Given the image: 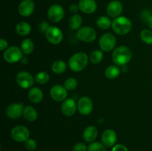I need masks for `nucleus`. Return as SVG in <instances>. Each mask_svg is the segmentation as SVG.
<instances>
[{
  "label": "nucleus",
  "mask_w": 152,
  "mask_h": 151,
  "mask_svg": "<svg viewBox=\"0 0 152 151\" xmlns=\"http://www.w3.org/2000/svg\"><path fill=\"white\" fill-rule=\"evenodd\" d=\"M80 10V7H79L78 4H72L69 6V11L71 12L73 14H76L77 13V12Z\"/></svg>",
  "instance_id": "nucleus-38"
},
{
  "label": "nucleus",
  "mask_w": 152,
  "mask_h": 151,
  "mask_svg": "<svg viewBox=\"0 0 152 151\" xmlns=\"http://www.w3.org/2000/svg\"><path fill=\"white\" fill-rule=\"evenodd\" d=\"M77 109V105L73 99H66L61 105V110L65 116L71 117L75 114Z\"/></svg>",
  "instance_id": "nucleus-17"
},
{
  "label": "nucleus",
  "mask_w": 152,
  "mask_h": 151,
  "mask_svg": "<svg viewBox=\"0 0 152 151\" xmlns=\"http://www.w3.org/2000/svg\"><path fill=\"white\" fill-rule=\"evenodd\" d=\"M89 58L84 52L74 53L68 60V66L74 72H81L87 67Z\"/></svg>",
  "instance_id": "nucleus-2"
},
{
  "label": "nucleus",
  "mask_w": 152,
  "mask_h": 151,
  "mask_svg": "<svg viewBox=\"0 0 152 151\" xmlns=\"http://www.w3.org/2000/svg\"><path fill=\"white\" fill-rule=\"evenodd\" d=\"M78 85V81L76 78L70 77L68 78L64 82V87L67 89V90H74L77 88Z\"/></svg>",
  "instance_id": "nucleus-32"
},
{
  "label": "nucleus",
  "mask_w": 152,
  "mask_h": 151,
  "mask_svg": "<svg viewBox=\"0 0 152 151\" xmlns=\"http://www.w3.org/2000/svg\"><path fill=\"white\" fill-rule=\"evenodd\" d=\"M78 5L80 10L86 14L94 13L97 9V4L95 0H80Z\"/></svg>",
  "instance_id": "nucleus-18"
},
{
  "label": "nucleus",
  "mask_w": 152,
  "mask_h": 151,
  "mask_svg": "<svg viewBox=\"0 0 152 151\" xmlns=\"http://www.w3.org/2000/svg\"><path fill=\"white\" fill-rule=\"evenodd\" d=\"M3 58L7 63L13 64L19 62L23 58V52L22 49L16 46H11L4 50Z\"/></svg>",
  "instance_id": "nucleus-4"
},
{
  "label": "nucleus",
  "mask_w": 152,
  "mask_h": 151,
  "mask_svg": "<svg viewBox=\"0 0 152 151\" xmlns=\"http://www.w3.org/2000/svg\"><path fill=\"white\" fill-rule=\"evenodd\" d=\"M10 136L16 142H25L29 139L30 131L24 125H17L10 131Z\"/></svg>",
  "instance_id": "nucleus-6"
},
{
  "label": "nucleus",
  "mask_w": 152,
  "mask_h": 151,
  "mask_svg": "<svg viewBox=\"0 0 152 151\" xmlns=\"http://www.w3.org/2000/svg\"><path fill=\"white\" fill-rule=\"evenodd\" d=\"M50 80V76L45 71H41L36 76L35 81L39 84H45Z\"/></svg>",
  "instance_id": "nucleus-30"
},
{
  "label": "nucleus",
  "mask_w": 152,
  "mask_h": 151,
  "mask_svg": "<svg viewBox=\"0 0 152 151\" xmlns=\"http://www.w3.org/2000/svg\"><path fill=\"white\" fill-rule=\"evenodd\" d=\"M103 57L104 55L102 50H95L91 53L90 56H89V60L94 65H97L102 62Z\"/></svg>",
  "instance_id": "nucleus-28"
},
{
  "label": "nucleus",
  "mask_w": 152,
  "mask_h": 151,
  "mask_svg": "<svg viewBox=\"0 0 152 151\" xmlns=\"http://www.w3.org/2000/svg\"><path fill=\"white\" fill-rule=\"evenodd\" d=\"M88 151H107L106 147L102 143L94 142L88 147Z\"/></svg>",
  "instance_id": "nucleus-31"
},
{
  "label": "nucleus",
  "mask_w": 152,
  "mask_h": 151,
  "mask_svg": "<svg viewBox=\"0 0 152 151\" xmlns=\"http://www.w3.org/2000/svg\"><path fill=\"white\" fill-rule=\"evenodd\" d=\"M45 38L48 41L53 44H58L63 39V33L59 28L56 26H50L46 31Z\"/></svg>",
  "instance_id": "nucleus-10"
},
{
  "label": "nucleus",
  "mask_w": 152,
  "mask_h": 151,
  "mask_svg": "<svg viewBox=\"0 0 152 151\" xmlns=\"http://www.w3.org/2000/svg\"><path fill=\"white\" fill-rule=\"evenodd\" d=\"M21 49L24 54L29 55L34 51V43L31 38H25L21 43Z\"/></svg>",
  "instance_id": "nucleus-27"
},
{
  "label": "nucleus",
  "mask_w": 152,
  "mask_h": 151,
  "mask_svg": "<svg viewBox=\"0 0 152 151\" xmlns=\"http://www.w3.org/2000/svg\"><path fill=\"white\" fill-rule=\"evenodd\" d=\"M23 116L25 118V120L30 122L35 121L38 118V113L37 111L34 107L27 105L25 106L23 110Z\"/></svg>",
  "instance_id": "nucleus-21"
},
{
  "label": "nucleus",
  "mask_w": 152,
  "mask_h": 151,
  "mask_svg": "<svg viewBox=\"0 0 152 151\" xmlns=\"http://www.w3.org/2000/svg\"><path fill=\"white\" fill-rule=\"evenodd\" d=\"M34 80V76L27 71H20L16 76V83L22 89H28L32 87Z\"/></svg>",
  "instance_id": "nucleus-8"
},
{
  "label": "nucleus",
  "mask_w": 152,
  "mask_h": 151,
  "mask_svg": "<svg viewBox=\"0 0 152 151\" xmlns=\"http://www.w3.org/2000/svg\"><path fill=\"white\" fill-rule=\"evenodd\" d=\"M25 147L27 150H34L37 147V142H36L34 139H30L29 138L28 140L25 142Z\"/></svg>",
  "instance_id": "nucleus-33"
},
{
  "label": "nucleus",
  "mask_w": 152,
  "mask_h": 151,
  "mask_svg": "<svg viewBox=\"0 0 152 151\" xmlns=\"http://www.w3.org/2000/svg\"><path fill=\"white\" fill-rule=\"evenodd\" d=\"M50 96L55 102H64L68 96V90L64 86L56 84L50 88Z\"/></svg>",
  "instance_id": "nucleus-12"
},
{
  "label": "nucleus",
  "mask_w": 152,
  "mask_h": 151,
  "mask_svg": "<svg viewBox=\"0 0 152 151\" xmlns=\"http://www.w3.org/2000/svg\"><path fill=\"white\" fill-rule=\"evenodd\" d=\"M120 74V69L117 65H110L105 69V76L108 79H114Z\"/></svg>",
  "instance_id": "nucleus-25"
},
{
  "label": "nucleus",
  "mask_w": 152,
  "mask_h": 151,
  "mask_svg": "<svg viewBox=\"0 0 152 151\" xmlns=\"http://www.w3.org/2000/svg\"><path fill=\"white\" fill-rule=\"evenodd\" d=\"M111 151H129L128 148L122 144H117L113 147Z\"/></svg>",
  "instance_id": "nucleus-36"
},
{
  "label": "nucleus",
  "mask_w": 152,
  "mask_h": 151,
  "mask_svg": "<svg viewBox=\"0 0 152 151\" xmlns=\"http://www.w3.org/2000/svg\"><path fill=\"white\" fill-rule=\"evenodd\" d=\"M24 107V105L20 102L10 104L5 110L6 115L10 119H18L23 115Z\"/></svg>",
  "instance_id": "nucleus-11"
},
{
  "label": "nucleus",
  "mask_w": 152,
  "mask_h": 151,
  "mask_svg": "<svg viewBox=\"0 0 152 151\" xmlns=\"http://www.w3.org/2000/svg\"><path fill=\"white\" fill-rule=\"evenodd\" d=\"M102 143L106 147H111L116 144L117 141V136L115 131L111 129H107L102 133L101 136Z\"/></svg>",
  "instance_id": "nucleus-16"
},
{
  "label": "nucleus",
  "mask_w": 152,
  "mask_h": 151,
  "mask_svg": "<svg viewBox=\"0 0 152 151\" xmlns=\"http://www.w3.org/2000/svg\"><path fill=\"white\" fill-rule=\"evenodd\" d=\"M93 102L88 96L80 98L77 103V109L81 115H88L91 113L93 110Z\"/></svg>",
  "instance_id": "nucleus-13"
},
{
  "label": "nucleus",
  "mask_w": 152,
  "mask_h": 151,
  "mask_svg": "<svg viewBox=\"0 0 152 151\" xmlns=\"http://www.w3.org/2000/svg\"><path fill=\"white\" fill-rule=\"evenodd\" d=\"M123 10V5L118 0H113L108 3L106 8L107 14L109 17L115 18L120 16Z\"/></svg>",
  "instance_id": "nucleus-15"
},
{
  "label": "nucleus",
  "mask_w": 152,
  "mask_h": 151,
  "mask_svg": "<svg viewBox=\"0 0 152 151\" xmlns=\"http://www.w3.org/2000/svg\"><path fill=\"white\" fill-rule=\"evenodd\" d=\"M74 151H88V147L83 142H78L74 146Z\"/></svg>",
  "instance_id": "nucleus-34"
},
{
  "label": "nucleus",
  "mask_w": 152,
  "mask_h": 151,
  "mask_svg": "<svg viewBox=\"0 0 152 151\" xmlns=\"http://www.w3.org/2000/svg\"><path fill=\"white\" fill-rule=\"evenodd\" d=\"M145 22H146V24H147V25L148 26V28H149L151 30H152V15H151V16H150L149 17L146 19Z\"/></svg>",
  "instance_id": "nucleus-40"
},
{
  "label": "nucleus",
  "mask_w": 152,
  "mask_h": 151,
  "mask_svg": "<svg viewBox=\"0 0 152 151\" xmlns=\"http://www.w3.org/2000/svg\"><path fill=\"white\" fill-rule=\"evenodd\" d=\"M82 24H83V18L78 13L73 14L68 20L70 28L73 30H78L82 27Z\"/></svg>",
  "instance_id": "nucleus-22"
},
{
  "label": "nucleus",
  "mask_w": 152,
  "mask_h": 151,
  "mask_svg": "<svg viewBox=\"0 0 152 151\" xmlns=\"http://www.w3.org/2000/svg\"><path fill=\"white\" fill-rule=\"evenodd\" d=\"M49 27H50L49 24L47 22H45V21H43V22H40V24L39 25V30L40 32L45 33L46 31L49 28Z\"/></svg>",
  "instance_id": "nucleus-35"
},
{
  "label": "nucleus",
  "mask_w": 152,
  "mask_h": 151,
  "mask_svg": "<svg viewBox=\"0 0 152 151\" xmlns=\"http://www.w3.org/2000/svg\"><path fill=\"white\" fill-rule=\"evenodd\" d=\"M35 9V4L33 0H22L18 7L19 15L23 17H28L33 14Z\"/></svg>",
  "instance_id": "nucleus-14"
},
{
  "label": "nucleus",
  "mask_w": 152,
  "mask_h": 151,
  "mask_svg": "<svg viewBox=\"0 0 152 151\" xmlns=\"http://www.w3.org/2000/svg\"><path fill=\"white\" fill-rule=\"evenodd\" d=\"M8 48V42L4 38H1L0 39V50L4 51L6 49Z\"/></svg>",
  "instance_id": "nucleus-37"
},
{
  "label": "nucleus",
  "mask_w": 152,
  "mask_h": 151,
  "mask_svg": "<svg viewBox=\"0 0 152 151\" xmlns=\"http://www.w3.org/2000/svg\"><path fill=\"white\" fill-rule=\"evenodd\" d=\"M117 40L115 36L110 33L103 34L99 40V45L101 50L104 52H110L115 47Z\"/></svg>",
  "instance_id": "nucleus-7"
},
{
  "label": "nucleus",
  "mask_w": 152,
  "mask_h": 151,
  "mask_svg": "<svg viewBox=\"0 0 152 151\" xmlns=\"http://www.w3.org/2000/svg\"><path fill=\"white\" fill-rule=\"evenodd\" d=\"M65 16V10L62 6L58 4H52L48 10V17L49 20L54 23L62 21Z\"/></svg>",
  "instance_id": "nucleus-9"
},
{
  "label": "nucleus",
  "mask_w": 152,
  "mask_h": 151,
  "mask_svg": "<svg viewBox=\"0 0 152 151\" xmlns=\"http://www.w3.org/2000/svg\"><path fill=\"white\" fill-rule=\"evenodd\" d=\"M77 38L83 42L90 43L94 41L96 38V32L92 27H81L77 30Z\"/></svg>",
  "instance_id": "nucleus-5"
},
{
  "label": "nucleus",
  "mask_w": 152,
  "mask_h": 151,
  "mask_svg": "<svg viewBox=\"0 0 152 151\" xmlns=\"http://www.w3.org/2000/svg\"><path fill=\"white\" fill-rule=\"evenodd\" d=\"M67 69V65L64 61L56 60L53 62L51 65V70L56 74H62L65 72Z\"/></svg>",
  "instance_id": "nucleus-26"
},
{
  "label": "nucleus",
  "mask_w": 152,
  "mask_h": 151,
  "mask_svg": "<svg viewBox=\"0 0 152 151\" xmlns=\"http://www.w3.org/2000/svg\"><path fill=\"white\" fill-rule=\"evenodd\" d=\"M98 135V130L94 126H88L84 130L83 133V138L86 142L92 143L96 139Z\"/></svg>",
  "instance_id": "nucleus-19"
},
{
  "label": "nucleus",
  "mask_w": 152,
  "mask_h": 151,
  "mask_svg": "<svg viewBox=\"0 0 152 151\" xmlns=\"http://www.w3.org/2000/svg\"><path fill=\"white\" fill-rule=\"evenodd\" d=\"M132 57V50L126 46H120L112 53V61L117 66H125L131 61Z\"/></svg>",
  "instance_id": "nucleus-1"
},
{
  "label": "nucleus",
  "mask_w": 152,
  "mask_h": 151,
  "mask_svg": "<svg viewBox=\"0 0 152 151\" xmlns=\"http://www.w3.org/2000/svg\"><path fill=\"white\" fill-rule=\"evenodd\" d=\"M140 38L144 43L152 44V30L151 29H144L140 32Z\"/></svg>",
  "instance_id": "nucleus-29"
},
{
  "label": "nucleus",
  "mask_w": 152,
  "mask_h": 151,
  "mask_svg": "<svg viewBox=\"0 0 152 151\" xmlns=\"http://www.w3.org/2000/svg\"><path fill=\"white\" fill-rule=\"evenodd\" d=\"M28 99L32 103L38 104L41 102L43 99V92L39 87H31L28 91Z\"/></svg>",
  "instance_id": "nucleus-20"
},
{
  "label": "nucleus",
  "mask_w": 152,
  "mask_h": 151,
  "mask_svg": "<svg viewBox=\"0 0 152 151\" xmlns=\"http://www.w3.org/2000/svg\"><path fill=\"white\" fill-rule=\"evenodd\" d=\"M96 26L101 30H108L112 26V21L108 16H101L96 19Z\"/></svg>",
  "instance_id": "nucleus-24"
},
{
  "label": "nucleus",
  "mask_w": 152,
  "mask_h": 151,
  "mask_svg": "<svg viewBox=\"0 0 152 151\" xmlns=\"http://www.w3.org/2000/svg\"><path fill=\"white\" fill-rule=\"evenodd\" d=\"M113 30L120 36H124L129 33L132 28V23L126 16H118L112 21Z\"/></svg>",
  "instance_id": "nucleus-3"
},
{
  "label": "nucleus",
  "mask_w": 152,
  "mask_h": 151,
  "mask_svg": "<svg viewBox=\"0 0 152 151\" xmlns=\"http://www.w3.org/2000/svg\"><path fill=\"white\" fill-rule=\"evenodd\" d=\"M151 15H152V13L149 10H142V13H141V16H142V18L143 19V20L145 21V22Z\"/></svg>",
  "instance_id": "nucleus-39"
},
{
  "label": "nucleus",
  "mask_w": 152,
  "mask_h": 151,
  "mask_svg": "<svg viewBox=\"0 0 152 151\" xmlns=\"http://www.w3.org/2000/svg\"><path fill=\"white\" fill-rule=\"evenodd\" d=\"M16 32L18 35L25 36L31 32V26L26 22H20L16 25Z\"/></svg>",
  "instance_id": "nucleus-23"
}]
</instances>
